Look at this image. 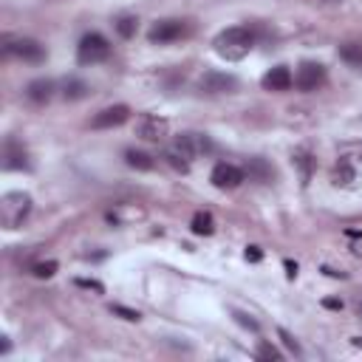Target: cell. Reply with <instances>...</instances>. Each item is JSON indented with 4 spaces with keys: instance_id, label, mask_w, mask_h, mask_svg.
Returning <instances> with one entry per match:
<instances>
[{
    "instance_id": "6da1fadb",
    "label": "cell",
    "mask_w": 362,
    "mask_h": 362,
    "mask_svg": "<svg viewBox=\"0 0 362 362\" xmlns=\"http://www.w3.org/2000/svg\"><path fill=\"white\" fill-rule=\"evenodd\" d=\"M252 45H255V34H252L246 25H229V28H223V31L212 40L215 54H218L221 59H226V62L243 59V57L252 51Z\"/></svg>"
},
{
    "instance_id": "7a4b0ae2",
    "label": "cell",
    "mask_w": 362,
    "mask_h": 362,
    "mask_svg": "<svg viewBox=\"0 0 362 362\" xmlns=\"http://www.w3.org/2000/svg\"><path fill=\"white\" fill-rule=\"evenodd\" d=\"M31 195L28 192H23V189H14V192H6L3 198H0V223L6 226V229H17L25 218H28V212H31Z\"/></svg>"
},
{
    "instance_id": "3957f363",
    "label": "cell",
    "mask_w": 362,
    "mask_h": 362,
    "mask_svg": "<svg viewBox=\"0 0 362 362\" xmlns=\"http://www.w3.org/2000/svg\"><path fill=\"white\" fill-rule=\"evenodd\" d=\"M3 54L6 57H17L23 62H34V65L48 57L45 45L37 42V40H31V37H6L3 40Z\"/></svg>"
},
{
    "instance_id": "277c9868",
    "label": "cell",
    "mask_w": 362,
    "mask_h": 362,
    "mask_svg": "<svg viewBox=\"0 0 362 362\" xmlns=\"http://www.w3.org/2000/svg\"><path fill=\"white\" fill-rule=\"evenodd\" d=\"M107 57H110V42L99 31L85 34L79 40V45H76V62L79 65H96V62H102Z\"/></svg>"
},
{
    "instance_id": "5b68a950",
    "label": "cell",
    "mask_w": 362,
    "mask_h": 362,
    "mask_svg": "<svg viewBox=\"0 0 362 362\" xmlns=\"http://www.w3.org/2000/svg\"><path fill=\"white\" fill-rule=\"evenodd\" d=\"M184 34H187L184 20H173V17H167V20H156V23L150 25L147 40L156 42V45H164V42H175V40H181Z\"/></svg>"
},
{
    "instance_id": "8992f818",
    "label": "cell",
    "mask_w": 362,
    "mask_h": 362,
    "mask_svg": "<svg viewBox=\"0 0 362 362\" xmlns=\"http://www.w3.org/2000/svg\"><path fill=\"white\" fill-rule=\"evenodd\" d=\"M325 82V65L322 62H311V59H305V62H300V68H297V74H294V85H297V90H317L320 85Z\"/></svg>"
},
{
    "instance_id": "52a82bcc",
    "label": "cell",
    "mask_w": 362,
    "mask_h": 362,
    "mask_svg": "<svg viewBox=\"0 0 362 362\" xmlns=\"http://www.w3.org/2000/svg\"><path fill=\"white\" fill-rule=\"evenodd\" d=\"M173 150H178L187 161H192V158L209 153V150H212V141H209L206 136H201V133H181V136L175 139Z\"/></svg>"
},
{
    "instance_id": "ba28073f",
    "label": "cell",
    "mask_w": 362,
    "mask_h": 362,
    "mask_svg": "<svg viewBox=\"0 0 362 362\" xmlns=\"http://www.w3.org/2000/svg\"><path fill=\"white\" fill-rule=\"evenodd\" d=\"M130 119V107L127 105H110L105 110H99L93 119H90V127L96 130H107V127H119Z\"/></svg>"
},
{
    "instance_id": "9c48e42d",
    "label": "cell",
    "mask_w": 362,
    "mask_h": 362,
    "mask_svg": "<svg viewBox=\"0 0 362 362\" xmlns=\"http://www.w3.org/2000/svg\"><path fill=\"white\" fill-rule=\"evenodd\" d=\"M167 130H170L167 119H161V116H156V113H144V116L136 122V133H139L141 139H147V141H161V139L167 136Z\"/></svg>"
},
{
    "instance_id": "30bf717a",
    "label": "cell",
    "mask_w": 362,
    "mask_h": 362,
    "mask_svg": "<svg viewBox=\"0 0 362 362\" xmlns=\"http://www.w3.org/2000/svg\"><path fill=\"white\" fill-rule=\"evenodd\" d=\"M209 181H212L218 189H235V187H240V181H243V170H240V167H235V164L221 161V164H215V167H212Z\"/></svg>"
},
{
    "instance_id": "8fae6325",
    "label": "cell",
    "mask_w": 362,
    "mask_h": 362,
    "mask_svg": "<svg viewBox=\"0 0 362 362\" xmlns=\"http://www.w3.org/2000/svg\"><path fill=\"white\" fill-rule=\"evenodd\" d=\"M28 153L17 139H6L3 144V170H28Z\"/></svg>"
},
{
    "instance_id": "7c38bea8",
    "label": "cell",
    "mask_w": 362,
    "mask_h": 362,
    "mask_svg": "<svg viewBox=\"0 0 362 362\" xmlns=\"http://www.w3.org/2000/svg\"><path fill=\"white\" fill-rule=\"evenodd\" d=\"M238 88V79L232 74H221V71H209L201 79V90L204 93H232Z\"/></svg>"
},
{
    "instance_id": "4fadbf2b",
    "label": "cell",
    "mask_w": 362,
    "mask_h": 362,
    "mask_svg": "<svg viewBox=\"0 0 362 362\" xmlns=\"http://www.w3.org/2000/svg\"><path fill=\"white\" fill-rule=\"evenodd\" d=\"M260 85H263L266 90L280 93V90H288V88L294 85V76H291V71H288L286 65H274V68H269V71L263 74Z\"/></svg>"
},
{
    "instance_id": "5bb4252c",
    "label": "cell",
    "mask_w": 362,
    "mask_h": 362,
    "mask_svg": "<svg viewBox=\"0 0 362 362\" xmlns=\"http://www.w3.org/2000/svg\"><path fill=\"white\" fill-rule=\"evenodd\" d=\"M54 82L51 79H45V76H40V79H34V82H28V88H25V96L34 102V105H45L51 96H54Z\"/></svg>"
},
{
    "instance_id": "9a60e30c",
    "label": "cell",
    "mask_w": 362,
    "mask_h": 362,
    "mask_svg": "<svg viewBox=\"0 0 362 362\" xmlns=\"http://www.w3.org/2000/svg\"><path fill=\"white\" fill-rule=\"evenodd\" d=\"M331 181L337 184V187H351L354 181H356V167H354V161L345 156V158H339L337 164H334V170H331Z\"/></svg>"
},
{
    "instance_id": "2e32d148",
    "label": "cell",
    "mask_w": 362,
    "mask_h": 362,
    "mask_svg": "<svg viewBox=\"0 0 362 362\" xmlns=\"http://www.w3.org/2000/svg\"><path fill=\"white\" fill-rule=\"evenodd\" d=\"M88 85L82 82V79H76V76H71V79H65L62 82V96L68 99V102H76V99H85L88 96Z\"/></svg>"
},
{
    "instance_id": "e0dca14e",
    "label": "cell",
    "mask_w": 362,
    "mask_h": 362,
    "mask_svg": "<svg viewBox=\"0 0 362 362\" xmlns=\"http://www.w3.org/2000/svg\"><path fill=\"white\" fill-rule=\"evenodd\" d=\"M246 175L255 178V181H269V178L274 175V170H272L263 158H249V161H246Z\"/></svg>"
},
{
    "instance_id": "ac0fdd59",
    "label": "cell",
    "mask_w": 362,
    "mask_h": 362,
    "mask_svg": "<svg viewBox=\"0 0 362 362\" xmlns=\"http://www.w3.org/2000/svg\"><path fill=\"white\" fill-rule=\"evenodd\" d=\"M124 161H127L133 170H153V167H156L153 156L144 153V150H127V153H124Z\"/></svg>"
},
{
    "instance_id": "d6986e66",
    "label": "cell",
    "mask_w": 362,
    "mask_h": 362,
    "mask_svg": "<svg viewBox=\"0 0 362 362\" xmlns=\"http://www.w3.org/2000/svg\"><path fill=\"white\" fill-rule=\"evenodd\" d=\"M189 226H192L195 235H212V232H215V221H212L209 212H195Z\"/></svg>"
},
{
    "instance_id": "ffe728a7",
    "label": "cell",
    "mask_w": 362,
    "mask_h": 362,
    "mask_svg": "<svg viewBox=\"0 0 362 362\" xmlns=\"http://www.w3.org/2000/svg\"><path fill=\"white\" fill-rule=\"evenodd\" d=\"M116 31H119V37H124V40H130L133 34H136V25H139V20L133 17V14H122V17H116Z\"/></svg>"
},
{
    "instance_id": "44dd1931",
    "label": "cell",
    "mask_w": 362,
    "mask_h": 362,
    "mask_svg": "<svg viewBox=\"0 0 362 362\" xmlns=\"http://www.w3.org/2000/svg\"><path fill=\"white\" fill-rule=\"evenodd\" d=\"M339 57H342L345 62H351V65H362V45H356V42H348V45H342Z\"/></svg>"
},
{
    "instance_id": "7402d4cb",
    "label": "cell",
    "mask_w": 362,
    "mask_h": 362,
    "mask_svg": "<svg viewBox=\"0 0 362 362\" xmlns=\"http://www.w3.org/2000/svg\"><path fill=\"white\" fill-rule=\"evenodd\" d=\"M164 158H167V161H170L175 170H181V173H187V170H189V161H187V158H184L178 150H173V147L167 150V156H164Z\"/></svg>"
},
{
    "instance_id": "603a6c76",
    "label": "cell",
    "mask_w": 362,
    "mask_h": 362,
    "mask_svg": "<svg viewBox=\"0 0 362 362\" xmlns=\"http://www.w3.org/2000/svg\"><path fill=\"white\" fill-rule=\"evenodd\" d=\"M54 272H57V260H42V263L31 266V274H37V277H51Z\"/></svg>"
},
{
    "instance_id": "cb8c5ba5",
    "label": "cell",
    "mask_w": 362,
    "mask_h": 362,
    "mask_svg": "<svg viewBox=\"0 0 362 362\" xmlns=\"http://www.w3.org/2000/svg\"><path fill=\"white\" fill-rule=\"evenodd\" d=\"M255 356H257V359H269V362H272V359H280V351H277L272 342H260V345H257V351H255Z\"/></svg>"
},
{
    "instance_id": "d4e9b609",
    "label": "cell",
    "mask_w": 362,
    "mask_h": 362,
    "mask_svg": "<svg viewBox=\"0 0 362 362\" xmlns=\"http://www.w3.org/2000/svg\"><path fill=\"white\" fill-rule=\"evenodd\" d=\"M294 161L303 167V181H308V175H311V158H308V153H297Z\"/></svg>"
},
{
    "instance_id": "484cf974",
    "label": "cell",
    "mask_w": 362,
    "mask_h": 362,
    "mask_svg": "<svg viewBox=\"0 0 362 362\" xmlns=\"http://www.w3.org/2000/svg\"><path fill=\"white\" fill-rule=\"evenodd\" d=\"M232 317L243 325V328H249V331H257V320H252L249 314H243V311H232Z\"/></svg>"
},
{
    "instance_id": "4316f807",
    "label": "cell",
    "mask_w": 362,
    "mask_h": 362,
    "mask_svg": "<svg viewBox=\"0 0 362 362\" xmlns=\"http://www.w3.org/2000/svg\"><path fill=\"white\" fill-rule=\"evenodd\" d=\"M110 311H113V314H119V317H124V320H130V322H136V320H139V311L124 308V305H113Z\"/></svg>"
},
{
    "instance_id": "83f0119b",
    "label": "cell",
    "mask_w": 362,
    "mask_h": 362,
    "mask_svg": "<svg viewBox=\"0 0 362 362\" xmlns=\"http://www.w3.org/2000/svg\"><path fill=\"white\" fill-rule=\"evenodd\" d=\"M263 257V252H260V246H246V260H252V263H257Z\"/></svg>"
},
{
    "instance_id": "f1b7e54d",
    "label": "cell",
    "mask_w": 362,
    "mask_h": 362,
    "mask_svg": "<svg viewBox=\"0 0 362 362\" xmlns=\"http://www.w3.org/2000/svg\"><path fill=\"white\" fill-rule=\"evenodd\" d=\"M280 337H283V342H286V345H288V348H291V351H294V354H297V356H300V345H297V342H294V337H291V334H288V331H280Z\"/></svg>"
},
{
    "instance_id": "f546056e",
    "label": "cell",
    "mask_w": 362,
    "mask_h": 362,
    "mask_svg": "<svg viewBox=\"0 0 362 362\" xmlns=\"http://www.w3.org/2000/svg\"><path fill=\"white\" fill-rule=\"evenodd\" d=\"M76 286H82V288H93V291H102V283H96V280H76Z\"/></svg>"
},
{
    "instance_id": "4dcf8cb0",
    "label": "cell",
    "mask_w": 362,
    "mask_h": 362,
    "mask_svg": "<svg viewBox=\"0 0 362 362\" xmlns=\"http://www.w3.org/2000/svg\"><path fill=\"white\" fill-rule=\"evenodd\" d=\"M286 272H288V277H294V274H297V263H291V260H286Z\"/></svg>"
},
{
    "instance_id": "1f68e13d",
    "label": "cell",
    "mask_w": 362,
    "mask_h": 362,
    "mask_svg": "<svg viewBox=\"0 0 362 362\" xmlns=\"http://www.w3.org/2000/svg\"><path fill=\"white\" fill-rule=\"evenodd\" d=\"M325 305H328V308H339L342 303H339V300H325Z\"/></svg>"
}]
</instances>
